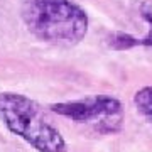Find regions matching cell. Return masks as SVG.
I'll list each match as a JSON object with an SVG mask.
<instances>
[{
	"instance_id": "5b68a950",
	"label": "cell",
	"mask_w": 152,
	"mask_h": 152,
	"mask_svg": "<svg viewBox=\"0 0 152 152\" xmlns=\"http://www.w3.org/2000/svg\"><path fill=\"white\" fill-rule=\"evenodd\" d=\"M134 105L139 113H142L152 124V86H144L134 95Z\"/></svg>"
},
{
	"instance_id": "3957f363",
	"label": "cell",
	"mask_w": 152,
	"mask_h": 152,
	"mask_svg": "<svg viewBox=\"0 0 152 152\" xmlns=\"http://www.w3.org/2000/svg\"><path fill=\"white\" fill-rule=\"evenodd\" d=\"M49 110L75 124H93L100 134H115L122 129L124 122L122 103L110 95H93L80 100L58 102L49 105Z\"/></svg>"
},
{
	"instance_id": "7a4b0ae2",
	"label": "cell",
	"mask_w": 152,
	"mask_h": 152,
	"mask_svg": "<svg viewBox=\"0 0 152 152\" xmlns=\"http://www.w3.org/2000/svg\"><path fill=\"white\" fill-rule=\"evenodd\" d=\"M0 122L37 152H64L66 140L41 105L15 91L0 93Z\"/></svg>"
},
{
	"instance_id": "277c9868",
	"label": "cell",
	"mask_w": 152,
	"mask_h": 152,
	"mask_svg": "<svg viewBox=\"0 0 152 152\" xmlns=\"http://www.w3.org/2000/svg\"><path fill=\"white\" fill-rule=\"evenodd\" d=\"M142 19L149 24V31L144 37H135L127 32H113L108 36V46L115 51H129L134 48H152V4H144L140 7Z\"/></svg>"
},
{
	"instance_id": "6da1fadb",
	"label": "cell",
	"mask_w": 152,
	"mask_h": 152,
	"mask_svg": "<svg viewBox=\"0 0 152 152\" xmlns=\"http://www.w3.org/2000/svg\"><path fill=\"white\" fill-rule=\"evenodd\" d=\"M22 20L39 41L66 46L81 42L90 27L86 10L73 0H24Z\"/></svg>"
}]
</instances>
